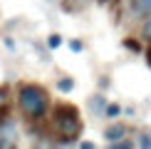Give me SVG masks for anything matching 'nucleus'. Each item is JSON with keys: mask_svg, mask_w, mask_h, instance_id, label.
Here are the masks:
<instances>
[{"mask_svg": "<svg viewBox=\"0 0 151 149\" xmlns=\"http://www.w3.org/2000/svg\"><path fill=\"white\" fill-rule=\"evenodd\" d=\"M15 104L27 122H40L50 114L52 97H50L47 87L37 82H20L15 90Z\"/></svg>", "mask_w": 151, "mask_h": 149, "instance_id": "f257e3e1", "label": "nucleus"}, {"mask_svg": "<svg viewBox=\"0 0 151 149\" xmlns=\"http://www.w3.org/2000/svg\"><path fill=\"white\" fill-rule=\"evenodd\" d=\"M50 127L57 142H74L82 134V114L72 102H55L50 107Z\"/></svg>", "mask_w": 151, "mask_h": 149, "instance_id": "f03ea898", "label": "nucleus"}, {"mask_svg": "<svg viewBox=\"0 0 151 149\" xmlns=\"http://www.w3.org/2000/svg\"><path fill=\"white\" fill-rule=\"evenodd\" d=\"M17 144H20V127L10 117L0 122V149H17Z\"/></svg>", "mask_w": 151, "mask_h": 149, "instance_id": "7ed1b4c3", "label": "nucleus"}, {"mask_svg": "<svg viewBox=\"0 0 151 149\" xmlns=\"http://www.w3.org/2000/svg\"><path fill=\"white\" fill-rule=\"evenodd\" d=\"M127 134H129V127L124 122H109L102 129V137H104L106 142H119V139H124Z\"/></svg>", "mask_w": 151, "mask_h": 149, "instance_id": "20e7f679", "label": "nucleus"}, {"mask_svg": "<svg viewBox=\"0 0 151 149\" xmlns=\"http://www.w3.org/2000/svg\"><path fill=\"white\" fill-rule=\"evenodd\" d=\"M106 104H109V99H106L104 92H94V95H89V102H87V107H89V112H92L94 117H104Z\"/></svg>", "mask_w": 151, "mask_h": 149, "instance_id": "39448f33", "label": "nucleus"}, {"mask_svg": "<svg viewBox=\"0 0 151 149\" xmlns=\"http://www.w3.org/2000/svg\"><path fill=\"white\" fill-rule=\"evenodd\" d=\"M129 10L131 15L141 17V20H146V17H151V0H129Z\"/></svg>", "mask_w": 151, "mask_h": 149, "instance_id": "423d86ee", "label": "nucleus"}, {"mask_svg": "<svg viewBox=\"0 0 151 149\" xmlns=\"http://www.w3.org/2000/svg\"><path fill=\"white\" fill-rule=\"evenodd\" d=\"M87 5H89V0H62V10L67 15H79V12H84Z\"/></svg>", "mask_w": 151, "mask_h": 149, "instance_id": "0eeeda50", "label": "nucleus"}, {"mask_svg": "<svg viewBox=\"0 0 151 149\" xmlns=\"http://www.w3.org/2000/svg\"><path fill=\"white\" fill-rule=\"evenodd\" d=\"M57 90L65 92V95H70V92L74 90V77H70V74H62V77L57 80Z\"/></svg>", "mask_w": 151, "mask_h": 149, "instance_id": "6e6552de", "label": "nucleus"}, {"mask_svg": "<svg viewBox=\"0 0 151 149\" xmlns=\"http://www.w3.org/2000/svg\"><path fill=\"white\" fill-rule=\"evenodd\" d=\"M45 42H47V50H57V47H62V42H65V37H62L60 33H50Z\"/></svg>", "mask_w": 151, "mask_h": 149, "instance_id": "1a4fd4ad", "label": "nucleus"}, {"mask_svg": "<svg viewBox=\"0 0 151 149\" xmlns=\"http://www.w3.org/2000/svg\"><path fill=\"white\" fill-rule=\"evenodd\" d=\"M30 149H60V144H57V142H52V139H45V137H42V139H35Z\"/></svg>", "mask_w": 151, "mask_h": 149, "instance_id": "9d476101", "label": "nucleus"}, {"mask_svg": "<svg viewBox=\"0 0 151 149\" xmlns=\"http://www.w3.org/2000/svg\"><path fill=\"white\" fill-rule=\"evenodd\" d=\"M119 114H122V104H116V102H109V104H106V109H104V117H106V119H116Z\"/></svg>", "mask_w": 151, "mask_h": 149, "instance_id": "9b49d317", "label": "nucleus"}, {"mask_svg": "<svg viewBox=\"0 0 151 149\" xmlns=\"http://www.w3.org/2000/svg\"><path fill=\"white\" fill-rule=\"evenodd\" d=\"M106 149H134V142L124 137V139H119V142H109V147H106Z\"/></svg>", "mask_w": 151, "mask_h": 149, "instance_id": "f8f14e48", "label": "nucleus"}, {"mask_svg": "<svg viewBox=\"0 0 151 149\" xmlns=\"http://www.w3.org/2000/svg\"><path fill=\"white\" fill-rule=\"evenodd\" d=\"M124 47H129L131 52H144V45H139V40H134V37H127L124 40Z\"/></svg>", "mask_w": 151, "mask_h": 149, "instance_id": "ddd939ff", "label": "nucleus"}, {"mask_svg": "<svg viewBox=\"0 0 151 149\" xmlns=\"http://www.w3.org/2000/svg\"><path fill=\"white\" fill-rule=\"evenodd\" d=\"M12 117V107L8 102H0V122H5V119H10Z\"/></svg>", "mask_w": 151, "mask_h": 149, "instance_id": "4468645a", "label": "nucleus"}, {"mask_svg": "<svg viewBox=\"0 0 151 149\" xmlns=\"http://www.w3.org/2000/svg\"><path fill=\"white\" fill-rule=\"evenodd\" d=\"M67 47H70L72 50V52H82V50H84V42H82V40H77V37H74V40H70V42H67Z\"/></svg>", "mask_w": 151, "mask_h": 149, "instance_id": "2eb2a0df", "label": "nucleus"}, {"mask_svg": "<svg viewBox=\"0 0 151 149\" xmlns=\"http://www.w3.org/2000/svg\"><path fill=\"white\" fill-rule=\"evenodd\" d=\"M141 37L144 40H151V17H146L144 25H141Z\"/></svg>", "mask_w": 151, "mask_h": 149, "instance_id": "dca6fc26", "label": "nucleus"}, {"mask_svg": "<svg viewBox=\"0 0 151 149\" xmlns=\"http://www.w3.org/2000/svg\"><path fill=\"white\" fill-rule=\"evenodd\" d=\"M136 142H139V149H151V134H141Z\"/></svg>", "mask_w": 151, "mask_h": 149, "instance_id": "f3484780", "label": "nucleus"}, {"mask_svg": "<svg viewBox=\"0 0 151 149\" xmlns=\"http://www.w3.org/2000/svg\"><path fill=\"white\" fill-rule=\"evenodd\" d=\"M3 42H5V47H8L10 52H15V50H17V45H15V40H12V37H5Z\"/></svg>", "mask_w": 151, "mask_h": 149, "instance_id": "a211bd4d", "label": "nucleus"}, {"mask_svg": "<svg viewBox=\"0 0 151 149\" xmlns=\"http://www.w3.org/2000/svg\"><path fill=\"white\" fill-rule=\"evenodd\" d=\"M79 149H97V144L89 142V139H84V142H79Z\"/></svg>", "mask_w": 151, "mask_h": 149, "instance_id": "6ab92c4d", "label": "nucleus"}, {"mask_svg": "<svg viewBox=\"0 0 151 149\" xmlns=\"http://www.w3.org/2000/svg\"><path fill=\"white\" fill-rule=\"evenodd\" d=\"M109 87V77H99V92H104Z\"/></svg>", "mask_w": 151, "mask_h": 149, "instance_id": "aec40b11", "label": "nucleus"}, {"mask_svg": "<svg viewBox=\"0 0 151 149\" xmlns=\"http://www.w3.org/2000/svg\"><path fill=\"white\" fill-rule=\"evenodd\" d=\"M144 57H146V62H149V67H151V47H146V50H144Z\"/></svg>", "mask_w": 151, "mask_h": 149, "instance_id": "412c9836", "label": "nucleus"}, {"mask_svg": "<svg viewBox=\"0 0 151 149\" xmlns=\"http://www.w3.org/2000/svg\"><path fill=\"white\" fill-rule=\"evenodd\" d=\"M52 3H55V0H52Z\"/></svg>", "mask_w": 151, "mask_h": 149, "instance_id": "4be33fe9", "label": "nucleus"}]
</instances>
